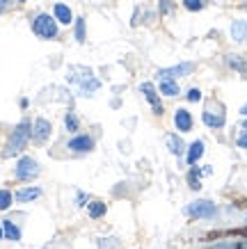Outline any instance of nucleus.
I'll return each mask as SVG.
<instances>
[{
	"label": "nucleus",
	"instance_id": "1",
	"mask_svg": "<svg viewBox=\"0 0 247 249\" xmlns=\"http://www.w3.org/2000/svg\"><path fill=\"white\" fill-rule=\"evenodd\" d=\"M69 80L78 85V87H80V94H85V96L98 89V80L92 76L90 69H85V67H71L69 69Z\"/></svg>",
	"mask_w": 247,
	"mask_h": 249
},
{
	"label": "nucleus",
	"instance_id": "2",
	"mask_svg": "<svg viewBox=\"0 0 247 249\" xmlns=\"http://www.w3.org/2000/svg\"><path fill=\"white\" fill-rule=\"evenodd\" d=\"M30 128H32L30 121H21V124L16 126L14 133H12V137H9L5 156H16V153H21L23 149H25V144H28V140H30V135H32Z\"/></svg>",
	"mask_w": 247,
	"mask_h": 249
},
{
	"label": "nucleus",
	"instance_id": "3",
	"mask_svg": "<svg viewBox=\"0 0 247 249\" xmlns=\"http://www.w3.org/2000/svg\"><path fill=\"white\" fill-rule=\"evenodd\" d=\"M32 32L41 39H55L57 37V18H53L51 14H39L32 21Z\"/></svg>",
	"mask_w": 247,
	"mask_h": 249
},
{
	"label": "nucleus",
	"instance_id": "4",
	"mask_svg": "<svg viewBox=\"0 0 247 249\" xmlns=\"http://www.w3.org/2000/svg\"><path fill=\"white\" fill-rule=\"evenodd\" d=\"M186 213L190 217H213L217 213L215 204H210L206 199H199V201H192V204L186 208Z\"/></svg>",
	"mask_w": 247,
	"mask_h": 249
},
{
	"label": "nucleus",
	"instance_id": "5",
	"mask_svg": "<svg viewBox=\"0 0 247 249\" xmlns=\"http://www.w3.org/2000/svg\"><path fill=\"white\" fill-rule=\"evenodd\" d=\"M37 174H39V165L32 158L19 160V165H16V178H21V181H32Z\"/></svg>",
	"mask_w": 247,
	"mask_h": 249
},
{
	"label": "nucleus",
	"instance_id": "6",
	"mask_svg": "<svg viewBox=\"0 0 247 249\" xmlns=\"http://www.w3.org/2000/svg\"><path fill=\"white\" fill-rule=\"evenodd\" d=\"M190 71H192V64H190V62H183V64H176V67H170V69L158 71V78H160V80H174V78L188 76Z\"/></svg>",
	"mask_w": 247,
	"mask_h": 249
},
{
	"label": "nucleus",
	"instance_id": "7",
	"mask_svg": "<svg viewBox=\"0 0 247 249\" xmlns=\"http://www.w3.org/2000/svg\"><path fill=\"white\" fill-rule=\"evenodd\" d=\"M202 119L206 126H210V128H222L225 126V112H222V107L217 110V112H213V110H204L202 112Z\"/></svg>",
	"mask_w": 247,
	"mask_h": 249
},
{
	"label": "nucleus",
	"instance_id": "8",
	"mask_svg": "<svg viewBox=\"0 0 247 249\" xmlns=\"http://www.w3.org/2000/svg\"><path fill=\"white\" fill-rule=\"evenodd\" d=\"M51 124L46 119H37L35 121V130H32V140L37 144H41V142H46L48 140V135H51Z\"/></svg>",
	"mask_w": 247,
	"mask_h": 249
},
{
	"label": "nucleus",
	"instance_id": "9",
	"mask_svg": "<svg viewBox=\"0 0 247 249\" xmlns=\"http://www.w3.org/2000/svg\"><path fill=\"white\" fill-rule=\"evenodd\" d=\"M142 94L147 96V101L151 103V107H153V112L156 114H163V106H160V101H158V94H156V87L151 83H142Z\"/></svg>",
	"mask_w": 247,
	"mask_h": 249
},
{
	"label": "nucleus",
	"instance_id": "10",
	"mask_svg": "<svg viewBox=\"0 0 247 249\" xmlns=\"http://www.w3.org/2000/svg\"><path fill=\"white\" fill-rule=\"evenodd\" d=\"M92 146H94V142H92V137H87V135H78L69 142V149H71V151H78V153L90 151Z\"/></svg>",
	"mask_w": 247,
	"mask_h": 249
},
{
	"label": "nucleus",
	"instance_id": "11",
	"mask_svg": "<svg viewBox=\"0 0 247 249\" xmlns=\"http://www.w3.org/2000/svg\"><path fill=\"white\" fill-rule=\"evenodd\" d=\"M174 124H176V128L179 130L188 133V130L192 128V117H190L188 110H176V114H174Z\"/></svg>",
	"mask_w": 247,
	"mask_h": 249
},
{
	"label": "nucleus",
	"instance_id": "12",
	"mask_svg": "<svg viewBox=\"0 0 247 249\" xmlns=\"http://www.w3.org/2000/svg\"><path fill=\"white\" fill-rule=\"evenodd\" d=\"M231 37H233V41H238V44L247 41V21H233L231 23Z\"/></svg>",
	"mask_w": 247,
	"mask_h": 249
},
{
	"label": "nucleus",
	"instance_id": "13",
	"mask_svg": "<svg viewBox=\"0 0 247 249\" xmlns=\"http://www.w3.org/2000/svg\"><path fill=\"white\" fill-rule=\"evenodd\" d=\"M55 18L60 23H64V25H69V23L74 21V14H71V9H69L67 5L57 2V5H55Z\"/></svg>",
	"mask_w": 247,
	"mask_h": 249
},
{
	"label": "nucleus",
	"instance_id": "14",
	"mask_svg": "<svg viewBox=\"0 0 247 249\" xmlns=\"http://www.w3.org/2000/svg\"><path fill=\"white\" fill-rule=\"evenodd\" d=\"M39 195H41V190H39V188H25V190H19V192H16V201L25 204V201H32V199H37Z\"/></svg>",
	"mask_w": 247,
	"mask_h": 249
},
{
	"label": "nucleus",
	"instance_id": "15",
	"mask_svg": "<svg viewBox=\"0 0 247 249\" xmlns=\"http://www.w3.org/2000/svg\"><path fill=\"white\" fill-rule=\"evenodd\" d=\"M202 153H204V142H192L190 144V151H188V162L195 165L197 160L202 158Z\"/></svg>",
	"mask_w": 247,
	"mask_h": 249
},
{
	"label": "nucleus",
	"instance_id": "16",
	"mask_svg": "<svg viewBox=\"0 0 247 249\" xmlns=\"http://www.w3.org/2000/svg\"><path fill=\"white\" fill-rule=\"evenodd\" d=\"M165 142H167V149H170L174 156H181V153H183V142L179 140V135H167Z\"/></svg>",
	"mask_w": 247,
	"mask_h": 249
},
{
	"label": "nucleus",
	"instance_id": "17",
	"mask_svg": "<svg viewBox=\"0 0 247 249\" xmlns=\"http://www.w3.org/2000/svg\"><path fill=\"white\" fill-rule=\"evenodd\" d=\"M2 231H5V235H7L9 240H21V231H19V227H16L14 222H2Z\"/></svg>",
	"mask_w": 247,
	"mask_h": 249
},
{
	"label": "nucleus",
	"instance_id": "18",
	"mask_svg": "<svg viewBox=\"0 0 247 249\" xmlns=\"http://www.w3.org/2000/svg\"><path fill=\"white\" fill-rule=\"evenodd\" d=\"M160 94L165 96H176L179 94V85L174 80H160Z\"/></svg>",
	"mask_w": 247,
	"mask_h": 249
},
{
	"label": "nucleus",
	"instance_id": "19",
	"mask_svg": "<svg viewBox=\"0 0 247 249\" xmlns=\"http://www.w3.org/2000/svg\"><path fill=\"white\" fill-rule=\"evenodd\" d=\"M101 215H105V204H101V201H94V204H90V217L92 219H98Z\"/></svg>",
	"mask_w": 247,
	"mask_h": 249
},
{
	"label": "nucleus",
	"instance_id": "20",
	"mask_svg": "<svg viewBox=\"0 0 247 249\" xmlns=\"http://www.w3.org/2000/svg\"><path fill=\"white\" fill-rule=\"evenodd\" d=\"M119 240L117 238H103V240H98V249H119Z\"/></svg>",
	"mask_w": 247,
	"mask_h": 249
},
{
	"label": "nucleus",
	"instance_id": "21",
	"mask_svg": "<svg viewBox=\"0 0 247 249\" xmlns=\"http://www.w3.org/2000/svg\"><path fill=\"white\" fill-rule=\"evenodd\" d=\"M9 204H12V195L7 190H0V211H7Z\"/></svg>",
	"mask_w": 247,
	"mask_h": 249
},
{
	"label": "nucleus",
	"instance_id": "22",
	"mask_svg": "<svg viewBox=\"0 0 247 249\" xmlns=\"http://www.w3.org/2000/svg\"><path fill=\"white\" fill-rule=\"evenodd\" d=\"M64 126H67V130H78V119H76V114L74 112H69L67 117H64Z\"/></svg>",
	"mask_w": 247,
	"mask_h": 249
},
{
	"label": "nucleus",
	"instance_id": "23",
	"mask_svg": "<svg viewBox=\"0 0 247 249\" xmlns=\"http://www.w3.org/2000/svg\"><path fill=\"white\" fill-rule=\"evenodd\" d=\"M183 5L190 12H199V9H204V0H183Z\"/></svg>",
	"mask_w": 247,
	"mask_h": 249
},
{
	"label": "nucleus",
	"instance_id": "24",
	"mask_svg": "<svg viewBox=\"0 0 247 249\" xmlns=\"http://www.w3.org/2000/svg\"><path fill=\"white\" fill-rule=\"evenodd\" d=\"M76 39H78V41H85V21H82V18H78V21H76Z\"/></svg>",
	"mask_w": 247,
	"mask_h": 249
},
{
	"label": "nucleus",
	"instance_id": "25",
	"mask_svg": "<svg viewBox=\"0 0 247 249\" xmlns=\"http://www.w3.org/2000/svg\"><path fill=\"white\" fill-rule=\"evenodd\" d=\"M229 64H231L233 69H238V71H243V73H247V64L245 62H240L236 55H229Z\"/></svg>",
	"mask_w": 247,
	"mask_h": 249
},
{
	"label": "nucleus",
	"instance_id": "26",
	"mask_svg": "<svg viewBox=\"0 0 247 249\" xmlns=\"http://www.w3.org/2000/svg\"><path fill=\"white\" fill-rule=\"evenodd\" d=\"M199 169H192V172H190V188L192 190H199L202 188V185H199Z\"/></svg>",
	"mask_w": 247,
	"mask_h": 249
},
{
	"label": "nucleus",
	"instance_id": "27",
	"mask_svg": "<svg viewBox=\"0 0 247 249\" xmlns=\"http://www.w3.org/2000/svg\"><path fill=\"white\" fill-rule=\"evenodd\" d=\"M188 101H192V103L202 101V91H199V89H190V91H188Z\"/></svg>",
	"mask_w": 247,
	"mask_h": 249
},
{
	"label": "nucleus",
	"instance_id": "28",
	"mask_svg": "<svg viewBox=\"0 0 247 249\" xmlns=\"http://www.w3.org/2000/svg\"><path fill=\"white\" fill-rule=\"evenodd\" d=\"M172 9V0H160V12H170Z\"/></svg>",
	"mask_w": 247,
	"mask_h": 249
},
{
	"label": "nucleus",
	"instance_id": "29",
	"mask_svg": "<svg viewBox=\"0 0 247 249\" xmlns=\"http://www.w3.org/2000/svg\"><path fill=\"white\" fill-rule=\"evenodd\" d=\"M238 146L247 149V130H245V133H240V137H238Z\"/></svg>",
	"mask_w": 247,
	"mask_h": 249
},
{
	"label": "nucleus",
	"instance_id": "30",
	"mask_svg": "<svg viewBox=\"0 0 247 249\" xmlns=\"http://www.w3.org/2000/svg\"><path fill=\"white\" fill-rule=\"evenodd\" d=\"M2 235H5V231H2V222H0V238H2Z\"/></svg>",
	"mask_w": 247,
	"mask_h": 249
},
{
	"label": "nucleus",
	"instance_id": "31",
	"mask_svg": "<svg viewBox=\"0 0 247 249\" xmlns=\"http://www.w3.org/2000/svg\"><path fill=\"white\" fill-rule=\"evenodd\" d=\"M240 112H243V114H245V117H247V106H243V110H240Z\"/></svg>",
	"mask_w": 247,
	"mask_h": 249
},
{
	"label": "nucleus",
	"instance_id": "32",
	"mask_svg": "<svg viewBox=\"0 0 247 249\" xmlns=\"http://www.w3.org/2000/svg\"><path fill=\"white\" fill-rule=\"evenodd\" d=\"M5 2H7V0H0V7H5Z\"/></svg>",
	"mask_w": 247,
	"mask_h": 249
},
{
	"label": "nucleus",
	"instance_id": "33",
	"mask_svg": "<svg viewBox=\"0 0 247 249\" xmlns=\"http://www.w3.org/2000/svg\"><path fill=\"white\" fill-rule=\"evenodd\" d=\"M16 2H25V0H16Z\"/></svg>",
	"mask_w": 247,
	"mask_h": 249
},
{
	"label": "nucleus",
	"instance_id": "34",
	"mask_svg": "<svg viewBox=\"0 0 247 249\" xmlns=\"http://www.w3.org/2000/svg\"><path fill=\"white\" fill-rule=\"evenodd\" d=\"M245 130H247V121H245Z\"/></svg>",
	"mask_w": 247,
	"mask_h": 249
},
{
	"label": "nucleus",
	"instance_id": "35",
	"mask_svg": "<svg viewBox=\"0 0 247 249\" xmlns=\"http://www.w3.org/2000/svg\"><path fill=\"white\" fill-rule=\"evenodd\" d=\"M0 9H2V7H0Z\"/></svg>",
	"mask_w": 247,
	"mask_h": 249
}]
</instances>
